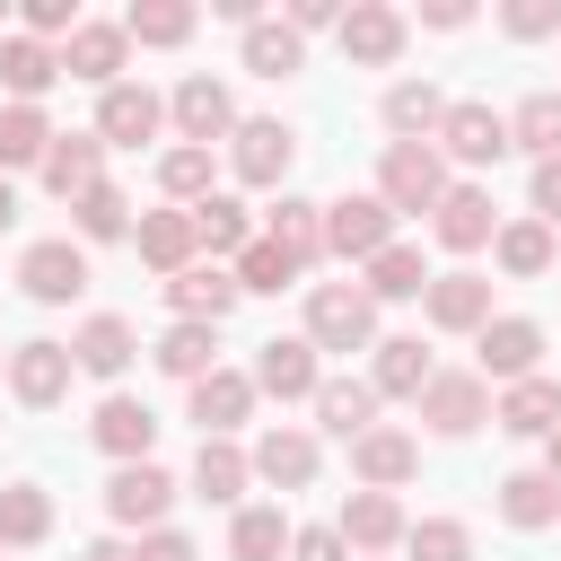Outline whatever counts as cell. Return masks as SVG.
Masks as SVG:
<instances>
[{
    "label": "cell",
    "mask_w": 561,
    "mask_h": 561,
    "mask_svg": "<svg viewBox=\"0 0 561 561\" xmlns=\"http://www.w3.org/2000/svg\"><path fill=\"white\" fill-rule=\"evenodd\" d=\"M447 193V158L430 140H386V167H377V202L403 219V210H438Z\"/></svg>",
    "instance_id": "1"
},
{
    "label": "cell",
    "mask_w": 561,
    "mask_h": 561,
    "mask_svg": "<svg viewBox=\"0 0 561 561\" xmlns=\"http://www.w3.org/2000/svg\"><path fill=\"white\" fill-rule=\"evenodd\" d=\"M307 342H316V351H377V307H368V289H351V280L307 289Z\"/></svg>",
    "instance_id": "2"
},
{
    "label": "cell",
    "mask_w": 561,
    "mask_h": 561,
    "mask_svg": "<svg viewBox=\"0 0 561 561\" xmlns=\"http://www.w3.org/2000/svg\"><path fill=\"white\" fill-rule=\"evenodd\" d=\"M228 167H237V184L272 193V184H289V167H298V131L272 123V114H254V123L228 131Z\"/></svg>",
    "instance_id": "3"
},
{
    "label": "cell",
    "mask_w": 561,
    "mask_h": 561,
    "mask_svg": "<svg viewBox=\"0 0 561 561\" xmlns=\"http://www.w3.org/2000/svg\"><path fill=\"white\" fill-rule=\"evenodd\" d=\"M394 245V210L377 202V193H342V202H324V254H342V263H377Z\"/></svg>",
    "instance_id": "4"
},
{
    "label": "cell",
    "mask_w": 561,
    "mask_h": 561,
    "mask_svg": "<svg viewBox=\"0 0 561 561\" xmlns=\"http://www.w3.org/2000/svg\"><path fill=\"white\" fill-rule=\"evenodd\" d=\"M430 149L456 158V167H500L508 158V114H491L482 96H465V105H447V123H438Z\"/></svg>",
    "instance_id": "5"
},
{
    "label": "cell",
    "mask_w": 561,
    "mask_h": 561,
    "mask_svg": "<svg viewBox=\"0 0 561 561\" xmlns=\"http://www.w3.org/2000/svg\"><path fill=\"white\" fill-rule=\"evenodd\" d=\"M18 289H26L35 307H70V298L88 289V245H70V237H35L26 263H18Z\"/></svg>",
    "instance_id": "6"
},
{
    "label": "cell",
    "mask_w": 561,
    "mask_h": 561,
    "mask_svg": "<svg viewBox=\"0 0 561 561\" xmlns=\"http://www.w3.org/2000/svg\"><path fill=\"white\" fill-rule=\"evenodd\" d=\"M167 114H175L184 149H210V140H228V131H237V96H228V79H210V70H193V79L167 96Z\"/></svg>",
    "instance_id": "7"
},
{
    "label": "cell",
    "mask_w": 561,
    "mask_h": 561,
    "mask_svg": "<svg viewBox=\"0 0 561 561\" xmlns=\"http://www.w3.org/2000/svg\"><path fill=\"white\" fill-rule=\"evenodd\" d=\"M158 123H167V96L140 88V79H114L96 96V140L105 149H140V140H158Z\"/></svg>",
    "instance_id": "8"
},
{
    "label": "cell",
    "mask_w": 561,
    "mask_h": 561,
    "mask_svg": "<svg viewBox=\"0 0 561 561\" xmlns=\"http://www.w3.org/2000/svg\"><path fill=\"white\" fill-rule=\"evenodd\" d=\"M324 368H316V342L307 333H272L254 351V394H280V403H316Z\"/></svg>",
    "instance_id": "9"
},
{
    "label": "cell",
    "mask_w": 561,
    "mask_h": 561,
    "mask_svg": "<svg viewBox=\"0 0 561 561\" xmlns=\"http://www.w3.org/2000/svg\"><path fill=\"white\" fill-rule=\"evenodd\" d=\"M421 421H430L438 438H465V430L491 421V386H482L473 368H438V377L421 386Z\"/></svg>",
    "instance_id": "10"
},
{
    "label": "cell",
    "mask_w": 561,
    "mask_h": 561,
    "mask_svg": "<svg viewBox=\"0 0 561 561\" xmlns=\"http://www.w3.org/2000/svg\"><path fill=\"white\" fill-rule=\"evenodd\" d=\"M123 53H131V35H123V18L105 26V18H79L70 26V44H61V79H88L96 96L123 79Z\"/></svg>",
    "instance_id": "11"
},
{
    "label": "cell",
    "mask_w": 561,
    "mask_h": 561,
    "mask_svg": "<svg viewBox=\"0 0 561 561\" xmlns=\"http://www.w3.org/2000/svg\"><path fill=\"white\" fill-rule=\"evenodd\" d=\"M35 175H44L53 202H79V193L105 184V140H96V131H53V149H44Z\"/></svg>",
    "instance_id": "12"
},
{
    "label": "cell",
    "mask_w": 561,
    "mask_h": 561,
    "mask_svg": "<svg viewBox=\"0 0 561 561\" xmlns=\"http://www.w3.org/2000/svg\"><path fill=\"white\" fill-rule=\"evenodd\" d=\"M491 228H500V210H491V193H482V184H447V193H438V210H430V237H438L447 254H482V245H491Z\"/></svg>",
    "instance_id": "13"
},
{
    "label": "cell",
    "mask_w": 561,
    "mask_h": 561,
    "mask_svg": "<svg viewBox=\"0 0 561 561\" xmlns=\"http://www.w3.org/2000/svg\"><path fill=\"white\" fill-rule=\"evenodd\" d=\"M421 316H430L438 333H482V324H491V280H482V272H430Z\"/></svg>",
    "instance_id": "14"
},
{
    "label": "cell",
    "mask_w": 561,
    "mask_h": 561,
    "mask_svg": "<svg viewBox=\"0 0 561 561\" xmlns=\"http://www.w3.org/2000/svg\"><path fill=\"white\" fill-rule=\"evenodd\" d=\"M473 351H482V386L500 377V386H517V377H535V351H543V324H526V316H491L482 333H473Z\"/></svg>",
    "instance_id": "15"
},
{
    "label": "cell",
    "mask_w": 561,
    "mask_h": 561,
    "mask_svg": "<svg viewBox=\"0 0 561 561\" xmlns=\"http://www.w3.org/2000/svg\"><path fill=\"white\" fill-rule=\"evenodd\" d=\"M88 438H96L114 465H149V447H158V412H149L140 394H105L96 421H88Z\"/></svg>",
    "instance_id": "16"
},
{
    "label": "cell",
    "mask_w": 561,
    "mask_h": 561,
    "mask_svg": "<svg viewBox=\"0 0 561 561\" xmlns=\"http://www.w3.org/2000/svg\"><path fill=\"white\" fill-rule=\"evenodd\" d=\"M351 473H359V491H394V482H412L421 473V438L412 430H359L351 438Z\"/></svg>",
    "instance_id": "17"
},
{
    "label": "cell",
    "mask_w": 561,
    "mask_h": 561,
    "mask_svg": "<svg viewBox=\"0 0 561 561\" xmlns=\"http://www.w3.org/2000/svg\"><path fill=\"white\" fill-rule=\"evenodd\" d=\"M167 508H175V482L158 473V465H114V482H105V517L114 526H167Z\"/></svg>",
    "instance_id": "18"
},
{
    "label": "cell",
    "mask_w": 561,
    "mask_h": 561,
    "mask_svg": "<svg viewBox=\"0 0 561 561\" xmlns=\"http://www.w3.org/2000/svg\"><path fill=\"white\" fill-rule=\"evenodd\" d=\"M9 394H18L26 412L61 403V394H70V342H18V351H9Z\"/></svg>",
    "instance_id": "19"
},
{
    "label": "cell",
    "mask_w": 561,
    "mask_h": 561,
    "mask_svg": "<svg viewBox=\"0 0 561 561\" xmlns=\"http://www.w3.org/2000/svg\"><path fill=\"white\" fill-rule=\"evenodd\" d=\"M245 465H254V482H272V491H307V482H316V438L289 430V421H272V430L245 447Z\"/></svg>",
    "instance_id": "20"
},
{
    "label": "cell",
    "mask_w": 561,
    "mask_h": 561,
    "mask_svg": "<svg viewBox=\"0 0 561 561\" xmlns=\"http://www.w3.org/2000/svg\"><path fill=\"white\" fill-rule=\"evenodd\" d=\"M491 421L508 430V438H552L561 430V377H517V386H500V403H491Z\"/></svg>",
    "instance_id": "21"
},
{
    "label": "cell",
    "mask_w": 561,
    "mask_h": 561,
    "mask_svg": "<svg viewBox=\"0 0 561 561\" xmlns=\"http://www.w3.org/2000/svg\"><path fill=\"white\" fill-rule=\"evenodd\" d=\"M333 35H342V53H351V61H368V70H386V61L403 53V9H386V0H351Z\"/></svg>",
    "instance_id": "22"
},
{
    "label": "cell",
    "mask_w": 561,
    "mask_h": 561,
    "mask_svg": "<svg viewBox=\"0 0 561 561\" xmlns=\"http://www.w3.org/2000/svg\"><path fill=\"white\" fill-rule=\"evenodd\" d=\"M131 245H140V263L149 272H193V254H202V237H193V210H140V228H131Z\"/></svg>",
    "instance_id": "23"
},
{
    "label": "cell",
    "mask_w": 561,
    "mask_h": 561,
    "mask_svg": "<svg viewBox=\"0 0 561 561\" xmlns=\"http://www.w3.org/2000/svg\"><path fill=\"white\" fill-rule=\"evenodd\" d=\"M245 412H254V377H245V368H210V377H193V421H202V438H237Z\"/></svg>",
    "instance_id": "24"
},
{
    "label": "cell",
    "mask_w": 561,
    "mask_h": 561,
    "mask_svg": "<svg viewBox=\"0 0 561 561\" xmlns=\"http://www.w3.org/2000/svg\"><path fill=\"white\" fill-rule=\"evenodd\" d=\"M403 526H412V517H403V500H394V491H351L333 535H342L351 552H386V543H403Z\"/></svg>",
    "instance_id": "25"
},
{
    "label": "cell",
    "mask_w": 561,
    "mask_h": 561,
    "mask_svg": "<svg viewBox=\"0 0 561 561\" xmlns=\"http://www.w3.org/2000/svg\"><path fill=\"white\" fill-rule=\"evenodd\" d=\"M167 307H175V324H219V316L237 307V272L193 263V272H175V280H167Z\"/></svg>",
    "instance_id": "26"
},
{
    "label": "cell",
    "mask_w": 561,
    "mask_h": 561,
    "mask_svg": "<svg viewBox=\"0 0 561 561\" xmlns=\"http://www.w3.org/2000/svg\"><path fill=\"white\" fill-rule=\"evenodd\" d=\"M438 377V359L421 351V333H386L377 342V368H368V386H377V403L386 394H403V403H421V386Z\"/></svg>",
    "instance_id": "27"
},
{
    "label": "cell",
    "mask_w": 561,
    "mask_h": 561,
    "mask_svg": "<svg viewBox=\"0 0 561 561\" xmlns=\"http://www.w3.org/2000/svg\"><path fill=\"white\" fill-rule=\"evenodd\" d=\"M53 79H61V53H53V44H35V35H0V88H9V105H44Z\"/></svg>",
    "instance_id": "28"
},
{
    "label": "cell",
    "mask_w": 561,
    "mask_h": 561,
    "mask_svg": "<svg viewBox=\"0 0 561 561\" xmlns=\"http://www.w3.org/2000/svg\"><path fill=\"white\" fill-rule=\"evenodd\" d=\"M193 237H202L210 263H237V254L254 245V210H245L237 193H210V202H193Z\"/></svg>",
    "instance_id": "29"
},
{
    "label": "cell",
    "mask_w": 561,
    "mask_h": 561,
    "mask_svg": "<svg viewBox=\"0 0 561 561\" xmlns=\"http://www.w3.org/2000/svg\"><path fill=\"white\" fill-rule=\"evenodd\" d=\"M263 237H272V245H280L298 272H307V263H324V202H298V193H280Z\"/></svg>",
    "instance_id": "30"
},
{
    "label": "cell",
    "mask_w": 561,
    "mask_h": 561,
    "mask_svg": "<svg viewBox=\"0 0 561 561\" xmlns=\"http://www.w3.org/2000/svg\"><path fill=\"white\" fill-rule=\"evenodd\" d=\"M131 351H140V342H131V324H123V316H88V324L70 333V368H88V377H123V368H131Z\"/></svg>",
    "instance_id": "31"
},
{
    "label": "cell",
    "mask_w": 561,
    "mask_h": 561,
    "mask_svg": "<svg viewBox=\"0 0 561 561\" xmlns=\"http://www.w3.org/2000/svg\"><path fill=\"white\" fill-rule=\"evenodd\" d=\"M245 482H254L245 447H237V438H202V456H193V491H202L210 508H237V500H245Z\"/></svg>",
    "instance_id": "32"
},
{
    "label": "cell",
    "mask_w": 561,
    "mask_h": 561,
    "mask_svg": "<svg viewBox=\"0 0 561 561\" xmlns=\"http://www.w3.org/2000/svg\"><path fill=\"white\" fill-rule=\"evenodd\" d=\"M438 123H447V96L430 79H394L386 88V131L394 140H438Z\"/></svg>",
    "instance_id": "33"
},
{
    "label": "cell",
    "mask_w": 561,
    "mask_h": 561,
    "mask_svg": "<svg viewBox=\"0 0 561 561\" xmlns=\"http://www.w3.org/2000/svg\"><path fill=\"white\" fill-rule=\"evenodd\" d=\"M316 421H324L333 438L377 430V386H368V377H324V386H316Z\"/></svg>",
    "instance_id": "34"
},
{
    "label": "cell",
    "mask_w": 561,
    "mask_h": 561,
    "mask_svg": "<svg viewBox=\"0 0 561 561\" xmlns=\"http://www.w3.org/2000/svg\"><path fill=\"white\" fill-rule=\"evenodd\" d=\"M298 61H307V35H298L289 18H254V26H245V70H254V79H289Z\"/></svg>",
    "instance_id": "35"
},
{
    "label": "cell",
    "mask_w": 561,
    "mask_h": 561,
    "mask_svg": "<svg viewBox=\"0 0 561 561\" xmlns=\"http://www.w3.org/2000/svg\"><path fill=\"white\" fill-rule=\"evenodd\" d=\"M491 254H500L508 280H535V272H552V228L543 219H500L491 228Z\"/></svg>",
    "instance_id": "36"
},
{
    "label": "cell",
    "mask_w": 561,
    "mask_h": 561,
    "mask_svg": "<svg viewBox=\"0 0 561 561\" xmlns=\"http://www.w3.org/2000/svg\"><path fill=\"white\" fill-rule=\"evenodd\" d=\"M500 517H508L517 535L552 526V517H561V482H552V473H508V482H500Z\"/></svg>",
    "instance_id": "37"
},
{
    "label": "cell",
    "mask_w": 561,
    "mask_h": 561,
    "mask_svg": "<svg viewBox=\"0 0 561 561\" xmlns=\"http://www.w3.org/2000/svg\"><path fill=\"white\" fill-rule=\"evenodd\" d=\"M53 535V500L35 491V482H9L0 491V552H26V543H44Z\"/></svg>",
    "instance_id": "38"
},
{
    "label": "cell",
    "mask_w": 561,
    "mask_h": 561,
    "mask_svg": "<svg viewBox=\"0 0 561 561\" xmlns=\"http://www.w3.org/2000/svg\"><path fill=\"white\" fill-rule=\"evenodd\" d=\"M508 149H526L535 167H543V158H561V96H552V88H535V96L508 114Z\"/></svg>",
    "instance_id": "39"
},
{
    "label": "cell",
    "mask_w": 561,
    "mask_h": 561,
    "mask_svg": "<svg viewBox=\"0 0 561 561\" xmlns=\"http://www.w3.org/2000/svg\"><path fill=\"white\" fill-rule=\"evenodd\" d=\"M193 18H202L193 0H131V9H123V35L167 53V44H184V35H193Z\"/></svg>",
    "instance_id": "40"
},
{
    "label": "cell",
    "mask_w": 561,
    "mask_h": 561,
    "mask_svg": "<svg viewBox=\"0 0 561 561\" xmlns=\"http://www.w3.org/2000/svg\"><path fill=\"white\" fill-rule=\"evenodd\" d=\"M359 289H368V307H377V298H421V289H430V263H421V245H403V237H394V245L368 263V280H359Z\"/></svg>",
    "instance_id": "41"
},
{
    "label": "cell",
    "mask_w": 561,
    "mask_h": 561,
    "mask_svg": "<svg viewBox=\"0 0 561 561\" xmlns=\"http://www.w3.org/2000/svg\"><path fill=\"white\" fill-rule=\"evenodd\" d=\"M44 149H53L44 105H0V167H44Z\"/></svg>",
    "instance_id": "42"
},
{
    "label": "cell",
    "mask_w": 561,
    "mask_h": 561,
    "mask_svg": "<svg viewBox=\"0 0 561 561\" xmlns=\"http://www.w3.org/2000/svg\"><path fill=\"white\" fill-rule=\"evenodd\" d=\"M280 552H289V517H280V508H237L228 561H280Z\"/></svg>",
    "instance_id": "43"
},
{
    "label": "cell",
    "mask_w": 561,
    "mask_h": 561,
    "mask_svg": "<svg viewBox=\"0 0 561 561\" xmlns=\"http://www.w3.org/2000/svg\"><path fill=\"white\" fill-rule=\"evenodd\" d=\"M210 333H219V324H167V342H158V368H167V377H184V386H193V377H210V368H219Z\"/></svg>",
    "instance_id": "44"
},
{
    "label": "cell",
    "mask_w": 561,
    "mask_h": 561,
    "mask_svg": "<svg viewBox=\"0 0 561 561\" xmlns=\"http://www.w3.org/2000/svg\"><path fill=\"white\" fill-rule=\"evenodd\" d=\"M158 193H175L184 210L210 202V193H219V184H210V149H184V140H175V149L158 158Z\"/></svg>",
    "instance_id": "45"
},
{
    "label": "cell",
    "mask_w": 561,
    "mask_h": 561,
    "mask_svg": "<svg viewBox=\"0 0 561 561\" xmlns=\"http://www.w3.org/2000/svg\"><path fill=\"white\" fill-rule=\"evenodd\" d=\"M70 219H79V237H88V245H114V237H131V202H123L114 184L79 193V202H70Z\"/></svg>",
    "instance_id": "46"
},
{
    "label": "cell",
    "mask_w": 561,
    "mask_h": 561,
    "mask_svg": "<svg viewBox=\"0 0 561 561\" xmlns=\"http://www.w3.org/2000/svg\"><path fill=\"white\" fill-rule=\"evenodd\" d=\"M228 272H237V298H245V289H263V298H272V289H289V280H298V263H289L272 237H254V245H245Z\"/></svg>",
    "instance_id": "47"
},
{
    "label": "cell",
    "mask_w": 561,
    "mask_h": 561,
    "mask_svg": "<svg viewBox=\"0 0 561 561\" xmlns=\"http://www.w3.org/2000/svg\"><path fill=\"white\" fill-rule=\"evenodd\" d=\"M403 543H412V561H465L473 552L465 517H421V526H403Z\"/></svg>",
    "instance_id": "48"
},
{
    "label": "cell",
    "mask_w": 561,
    "mask_h": 561,
    "mask_svg": "<svg viewBox=\"0 0 561 561\" xmlns=\"http://www.w3.org/2000/svg\"><path fill=\"white\" fill-rule=\"evenodd\" d=\"M500 26H508L517 44H535V35H561V0H508V9H500Z\"/></svg>",
    "instance_id": "49"
},
{
    "label": "cell",
    "mask_w": 561,
    "mask_h": 561,
    "mask_svg": "<svg viewBox=\"0 0 561 561\" xmlns=\"http://www.w3.org/2000/svg\"><path fill=\"white\" fill-rule=\"evenodd\" d=\"M70 26H79V9H70V0H26V35H35V44H53V35L70 44Z\"/></svg>",
    "instance_id": "50"
},
{
    "label": "cell",
    "mask_w": 561,
    "mask_h": 561,
    "mask_svg": "<svg viewBox=\"0 0 561 561\" xmlns=\"http://www.w3.org/2000/svg\"><path fill=\"white\" fill-rule=\"evenodd\" d=\"M131 561H202V552H193V535H175V526H149Z\"/></svg>",
    "instance_id": "51"
},
{
    "label": "cell",
    "mask_w": 561,
    "mask_h": 561,
    "mask_svg": "<svg viewBox=\"0 0 561 561\" xmlns=\"http://www.w3.org/2000/svg\"><path fill=\"white\" fill-rule=\"evenodd\" d=\"M289 552H298V561H351V543H342L333 526H307V535H289Z\"/></svg>",
    "instance_id": "52"
},
{
    "label": "cell",
    "mask_w": 561,
    "mask_h": 561,
    "mask_svg": "<svg viewBox=\"0 0 561 561\" xmlns=\"http://www.w3.org/2000/svg\"><path fill=\"white\" fill-rule=\"evenodd\" d=\"M535 219H543V228H561V158H543V167H535Z\"/></svg>",
    "instance_id": "53"
},
{
    "label": "cell",
    "mask_w": 561,
    "mask_h": 561,
    "mask_svg": "<svg viewBox=\"0 0 561 561\" xmlns=\"http://www.w3.org/2000/svg\"><path fill=\"white\" fill-rule=\"evenodd\" d=\"M289 26H298V35H316V26H342V9H333V0H289Z\"/></svg>",
    "instance_id": "54"
},
{
    "label": "cell",
    "mask_w": 561,
    "mask_h": 561,
    "mask_svg": "<svg viewBox=\"0 0 561 561\" xmlns=\"http://www.w3.org/2000/svg\"><path fill=\"white\" fill-rule=\"evenodd\" d=\"M421 26H438V35H456V26H473V9H465V0H430V9H421Z\"/></svg>",
    "instance_id": "55"
},
{
    "label": "cell",
    "mask_w": 561,
    "mask_h": 561,
    "mask_svg": "<svg viewBox=\"0 0 561 561\" xmlns=\"http://www.w3.org/2000/svg\"><path fill=\"white\" fill-rule=\"evenodd\" d=\"M79 561H131V543H114V535H105V543H88Z\"/></svg>",
    "instance_id": "56"
},
{
    "label": "cell",
    "mask_w": 561,
    "mask_h": 561,
    "mask_svg": "<svg viewBox=\"0 0 561 561\" xmlns=\"http://www.w3.org/2000/svg\"><path fill=\"white\" fill-rule=\"evenodd\" d=\"M543 473H552V482H561V430H552V438H543Z\"/></svg>",
    "instance_id": "57"
},
{
    "label": "cell",
    "mask_w": 561,
    "mask_h": 561,
    "mask_svg": "<svg viewBox=\"0 0 561 561\" xmlns=\"http://www.w3.org/2000/svg\"><path fill=\"white\" fill-rule=\"evenodd\" d=\"M9 219H18V184L0 175V228H9Z\"/></svg>",
    "instance_id": "58"
}]
</instances>
